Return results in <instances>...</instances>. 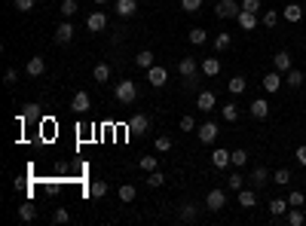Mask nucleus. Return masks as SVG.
I'll list each match as a JSON object with an SVG mask.
<instances>
[{"label": "nucleus", "instance_id": "2f4dec72", "mask_svg": "<svg viewBox=\"0 0 306 226\" xmlns=\"http://www.w3.org/2000/svg\"><path fill=\"white\" fill-rule=\"evenodd\" d=\"M18 217H21L25 223H31V220L37 217V208H34L31 202H25V205H18Z\"/></svg>", "mask_w": 306, "mask_h": 226}, {"label": "nucleus", "instance_id": "58836bf2", "mask_svg": "<svg viewBox=\"0 0 306 226\" xmlns=\"http://www.w3.org/2000/svg\"><path fill=\"white\" fill-rule=\"evenodd\" d=\"M279 24V12L276 9H267L264 12V28H276Z\"/></svg>", "mask_w": 306, "mask_h": 226}, {"label": "nucleus", "instance_id": "9b49d317", "mask_svg": "<svg viewBox=\"0 0 306 226\" xmlns=\"http://www.w3.org/2000/svg\"><path fill=\"white\" fill-rule=\"evenodd\" d=\"M282 89V73L279 70H270V73H264V92H279Z\"/></svg>", "mask_w": 306, "mask_h": 226}, {"label": "nucleus", "instance_id": "39448f33", "mask_svg": "<svg viewBox=\"0 0 306 226\" xmlns=\"http://www.w3.org/2000/svg\"><path fill=\"white\" fill-rule=\"evenodd\" d=\"M205 205H208V211H221V208L227 205V193H224L221 187H215V190L205 196Z\"/></svg>", "mask_w": 306, "mask_h": 226}, {"label": "nucleus", "instance_id": "9d476101", "mask_svg": "<svg viewBox=\"0 0 306 226\" xmlns=\"http://www.w3.org/2000/svg\"><path fill=\"white\" fill-rule=\"evenodd\" d=\"M236 21H239V28H242V31H254L261 18H257V12H248V9H242V12L236 15Z\"/></svg>", "mask_w": 306, "mask_h": 226}, {"label": "nucleus", "instance_id": "412c9836", "mask_svg": "<svg viewBox=\"0 0 306 226\" xmlns=\"http://www.w3.org/2000/svg\"><path fill=\"white\" fill-rule=\"evenodd\" d=\"M239 205H242V208H254V205H257V193L242 187V190H239Z\"/></svg>", "mask_w": 306, "mask_h": 226}, {"label": "nucleus", "instance_id": "a19ab883", "mask_svg": "<svg viewBox=\"0 0 306 226\" xmlns=\"http://www.w3.org/2000/svg\"><path fill=\"white\" fill-rule=\"evenodd\" d=\"M233 165H236V168L248 165V153H245V150H233Z\"/></svg>", "mask_w": 306, "mask_h": 226}, {"label": "nucleus", "instance_id": "49530a36", "mask_svg": "<svg viewBox=\"0 0 306 226\" xmlns=\"http://www.w3.org/2000/svg\"><path fill=\"white\" fill-rule=\"evenodd\" d=\"M181 6H184L187 12H199V9H202V0H181Z\"/></svg>", "mask_w": 306, "mask_h": 226}, {"label": "nucleus", "instance_id": "bb28decb", "mask_svg": "<svg viewBox=\"0 0 306 226\" xmlns=\"http://www.w3.org/2000/svg\"><path fill=\"white\" fill-rule=\"evenodd\" d=\"M116 196H120V202H126V205H129V202H135V196H138V190H135L132 184H123Z\"/></svg>", "mask_w": 306, "mask_h": 226}, {"label": "nucleus", "instance_id": "f8f14e48", "mask_svg": "<svg viewBox=\"0 0 306 226\" xmlns=\"http://www.w3.org/2000/svg\"><path fill=\"white\" fill-rule=\"evenodd\" d=\"M248 110H251L254 119H267V116H270V101H267V98H254Z\"/></svg>", "mask_w": 306, "mask_h": 226}, {"label": "nucleus", "instance_id": "8fccbe9b", "mask_svg": "<svg viewBox=\"0 0 306 226\" xmlns=\"http://www.w3.org/2000/svg\"><path fill=\"white\" fill-rule=\"evenodd\" d=\"M288 205H291V208H300V205H303V193H291V196H288Z\"/></svg>", "mask_w": 306, "mask_h": 226}, {"label": "nucleus", "instance_id": "cd10ccee", "mask_svg": "<svg viewBox=\"0 0 306 226\" xmlns=\"http://www.w3.org/2000/svg\"><path fill=\"white\" fill-rule=\"evenodd\" d=\"M205 40H208V31H205V28H190V43H193V46H202Z\"/></svg>", "mask_w": 306, "mask_h": 226}, {"label": "nucleus", "instance_id": "09e8293b", "mask_svg": "<svg viewBox=\"0 0 306 226\" xmlns=\"http://www.w3.org/2000/svg\"><path fill=\"white\" fill-rule=\"evenodd\" d=\"M181 220H196V208H193V205H184V208H181Z\"/></svg>", "mask_w": 306, "mask_h": 226}, {"label": "nucleus", "instance_id": "5fc2aeb1", "mask_svg": "<svg viewBox=\"0 0 306 226\" xmlns=\"http://www.w3.org/2000/svg\"><path fill=\"white\" fill-rule=\"evenodd\" d=\"M303 46H306V43H303Z\"/></svg>", "mask_w": 306, "mask_h": 226}, {"label": "nucleus", "instance_id": "7ed1b4c3", "mask_svg": "<svg viewBox=\"0 0 306 226\" xmlns=\"http://www.w3.org/2000/svg\"><path fill=\"white\" fill-rule=\"evenodd\" d=\"M147 83H150L153 89H159V86H166V83H169V70H166V67H159V64H153V67H147Z\"/></svg>", "mask_w": 306, "mask_h": 226}, {"label": "nucleus", "instance_id": "6ab92c4d", "mask_svg": "<svg viewBox=\"0 0 306 226\" xmlns=\"http://www.w3.org/2000/svg\"><path fill=\"white\" fill-rule=\"evenodd\" d=\"M70 107H74L77 113H86V110L92 107V101H89V95H86V92H77V95H74V101H70Z\"/></svg>", "mask_w": 306, "mask_h": 226}, {"label": "nucleus", "instance_id": "4468645a", "mask_svg": "<svg viewBox=\"0 0 306 226\" xmlns=\"http://www.w3.org/2000/svg\"><path fill=\"white\" fill-rule=\"evenodd\" d=\"M70 40H74V24H70V21H61V24L55 28V43L64 46V43H70Z\"/></svg>", "mask_w": 306, "mask_h": 226}, {"label": "nucleus", "instance_id": "b1692460", "mask_svg": "<svg viewBox=\"0 0 306 226\" xmlns=\"http://www.w3.org/2000/svg\"><path fill=\"white\" fill-rule=\"evenodd\" d=\"M34 119H40V107H37V104H25L18 122H34Z\"/></svg>", "mask_w": 306, "mask_h": 226}, {"label": "nucleus", "instance_id": "de8ad7c7", "mask_svg": "<svg viewBox=\"0 0 306 226\" xmlns=\"http://www.w3.org/2000/svg\"><path fill=\"white\" fill-rule=\"evenodd\" d=\"M181 129H184V132H196L199 125H196V119H193V116H184V119H181Z\"/></svg>", "mask_w": 306, "mask_h": 226}, {"label": "nucleus", "instance_id": "f257e3e1", "mask_svg": "<svg viewBox=\"0 0 306 226\" xmlns=\"http://www.w3.org/2000/svg\"><path fill=\"white\" fill-rule=\"evenodd\" d=\"M135 98H138L135 83H132V80H120V83H116V101H120V104H135Z\"/></svg>", "mask_w": 306, "mask_h": 226}, {"label": "nucleus", "instance_id": "37998d69", "mask_svg": "<svg viewBox=\"0 0 306 226\" xmlns=\"http://www.w3.org/2000/svg\"><path fill=\"white\" fill-rule=\"evenodd\" d=\"M74 12H77V0H64V3H61V15H64V18H70Z\"/></svg>", "mask_w": 306, "mask_h": 226}, {"label": "nucleus", "instance_id": "e433bc0d", "mask_svg": "<svg viewBox=\"0 0 306 226\" xmlns=\"http://www.w3.org/2000/svg\"><path fill=\"white\" fill-rule=\"evenodd\" d=\"M303 211H300V208H288V223L291 226H303Z\"/></svg>", "mask_w": 306, "mask_h": 226}, {"label": "nucleus", "instance_id": "a878e982", "mask_svg": "<svg viewBox=\"0 0 306 226\" xmlns=\"http://www.w3.org/2000/svg\"><path fill=\"white\" fill-rule=\"evenodd\" d=\"M221 116H224L227 122H239V107L230 101V104H224V107H221Z\"/></svg>", "mask_w": 306, "mask_h": 226}, {"label": "nucleus", "instance_id": "79ce46f5", "mask_svg": "<svg viewBox=\"0 0 306 226\" xmlns=\"http://www.w3.org/2000/svg\"><path fill=\"white\" fill-rule=\"evenodd\" d=\"M147 184H150V187H162V184H166V174H162V171L156 168V171H150V178H147Z\"/></svg>", "mask_w": 306, "mask_h": 226}, {"label": "nucleus", "instance_id": "c756f323", "mask_svg": "<svg viewBox=\"0 0 306 226\" xmlns=\"http://www.w3.org/2000/svg\"><path fill=\"white\" fill-rule=\"evenodd\" d=\"M227 89H230L233 95H242V92L248 89V83H245V77H233V80L227 83Z\"/></svg>", "mask_w": 306, "mask_h": 226}, {"label": "nucleus", "instance_id": "f704fd0d", "mask_svg": "<svg viewBox=\"0 0 306 226\" xmlns=\"http://www.w3.org/2000/svg\"><path fill=\"white\" fill-rule=\"evenodd\" d=\"M273 184H279V187H288V184H291V171H288V168H279V171L273 174Z\"/></svg>", "mask_w": 306, "mask_h": 226}, {"label": "nucleus", "instance_id": "c03bdc74", "mask_svg": "<svg viewBox=\"0 0 306 226\" xmlns=\"http://www.w3.org/2000/svg\"><path fill=\"white\" fill-rule=\"evenodd\" d=\"M34 3H37V0H12V6H15L18 12H31V9H34Z\"/></svg>", "mask_w": 306, "mask_h": 226}, {"label": "nucleus", "instance_id": "6e6552de", "mask_svg": "<svg viewBox=\"0 0 306 226\" xmlns=\"http://www.w3.org/2000/svg\"><path fill=\"white\" fill-rule=\"evenodd\" d=\"M126 129H129L132 135H144V132L150 129V119H147L144 113H135V116L129 119V125H126Z\"/></svg>", "mask_w": 306, "mask_h": 226}, {"label": "nucleus", "instance_id": "c9c22d12", "mask_svg": "<svg viewBox=\"0 0 306 226\" xmlns=\"http://www.w3.org/2000/svg\"><path fill=\"white\" fill-rule=\"evenodd\" d=\"M242 187H245V178H242V174H239V171H236V174H230V178H227V190H236V193H239V190H242Z\"/></svg>", "mask_w": 306, "mask_h": 226}, {"label": "nucleus", "instance_id": "1a4fd4ad", "mask_svg": "<svg viewBox=\"0 0 306 226\" xmlns=\"http://www.w3.org/2000/svg\"><path fill=\"white\" fill-rule=\"evenodd\" d=\"M211 165H215V168H227V165H233V153L224 150V147H215V153H211Z\"/></svg>", "mask_w": 306, "mask_h": 226}, {"label": "nucleus", "instance_id": "4c0bfd02", "mask_svg": "<svg viewBox=\"0 0 306 226\" xmlns=\"http://www.w3.org/2000/svg\"><path fill=\"white\" fill-rule=\"evenodd\" d=\"M153 147H156L159 153H169V150H172V138H169V135H159V138L153 141Z\"/></svg>", "mask_w": 306, "mask_h": 226}, {"label": "nucleus", "instance_id": "7c9ffc66", "mask_svg": "<svg viewBox=\"0 0 306 226\" xmlns=\"http://www.w3.org/2000/svg\"><path fill=\"white\" fill-rule=\"evenodd\" d=\"M89 196H92V199L107 196V184H104V181H92V184H89Z\"/></svg>", "mask_w": 306, "mask_h": 226}, {"label": "nucleus", "instance_id": "5701e85b", "mask_svg": "<svg viewBox=\"0 0 306 226\" xmlns=\"http://www.w3.org/2000/svg\"><path fill=\"white\" fill-rule=\"evenodd\" d=\"M202 73L205 77H218L221 73V61L218 58H202Z\"/></svg>", "mask_w": 306, "mask_h": 226}, {"label": "nucleus", "instance_id": "ddd939ff", "mask_svg": "<svg viewBox=\"0 0 306 226\" xmlns=\"http://www.w3.org/2000/svg\"><path fill=\"white\" fill-rule=\"evenodd\" d=\"M267 181H270V171H267L264 165H257V168L251 171V178H248V184H251L254 190H264V187H267Z\"/></svg>", "mask_w": 306, "mask_h": 226}, {"label": "nucleus", "instance_id": "dca6fc26", "mask_svg": "<svg viewBox=\"0 0 306 226\" xmlns=\"http://www.w3.org/2000/svg\"><path fill=\"white\" fill-rule=\"evenodd\" d=\"M28 73H31V77H43V73H46V58H43V55H34V58L28 61Z\"/></svg>", "mask_w": 306, "mask_h": 226}, {"label": "nucleus", "instance_id": "0eeeda50", "mask_svg": "<svg viewBox=\"0 0 306 226\" xmlns=\"http://www.w3.org/2000/svg\"><path fill=\"white\" fill-rule=\"evenodd\" d=\"M196 107H199L202 113H211V110L218 107V95H215V92H199V98H196Z\"/></svg>", "mask_w": 306, "mask_h": 226}, {"label": "nucleus", "instance_id": "20e7f679", "mask_svg": "<svg viewBox=\"0 0 306 226\" xmlns=\"http://www.w3.org/2000/svg\"><path fill=\"white\" fill-rule=\"evenodd\" d=\"M196 135H199L202 144H215V138L221 135V129H218V122H202V125L196 129Z\"/></svg>", "mask_w": 306, "mask_h": 226}, {"label": "nucleus", "instance_id": "f3484780", "mask_svg": "<svg viewBox=\"0 0 306 226\" xmlns=\"http://www.w3.org/2000/svg\"><path fill=\"white\" fill-rule=\"evenodd\" d=\"M178 73L187 77V80H193L196 77V58H181L178 61Z\"/></svg>", "mask_w": 306, "mask_h": 226}, {"label": "nucleus", "instance_id": "ea45409f", "mask_svg": "<svg viewBox=\"0 0 306 226\" xmlns=\"http://www.w3.org/2000/svg\"><path fill=\"white\" fill-rule=\"evenodd\" d=\"M230 43H233V40H230V34H218V37H215V49H218V52L230 49Z\"/></svg>", "mask_w": 306, "mask_h": 226}, {"label": "nucleus", "instance_id": "3c124183", "mask_svg": "<svg viewBox=\"0 0 306 226\" xmlns=\"http://www.w3.org/2000/svg\"><path fill=\"white\" fill-rule=\"evenodd\" d=\"M242 9H248V12H261V0H242Z\"/></svg>", "mask_w": 306, "mask_h": 226}, {"label": "nucleus", "instance_id": "603ef678", "mask_svg": "<svg viewBox=\"0 0 306 226\" xmlns=\"http://www.w3.org/2000/svg\"><path fill=\"white\" fill-rule=\"evenodd\" d=\"M294 156H297V162L306 168V144H303V147H297V153H294Z\"/></svg>", "mask_w": 306, "mask_h": 226}, {"label": "nucleus", "instance_id": "c85d7f7f", "mask_svg": "<svg viewBox=\"0 0 306 226\" xmlns=\"http://www.w3.org/2000/svg\"><path fill=\"white\" fill-rule=\"evenodd\" d=\"M285 83H288V86H291V89H300V86H303V73H300V70H294V67H291V70H288V73H285Z\"/></svg>", "mask_w": 306, "mask_h": 226}, {"label": "nucleus", "instance_id": "2eb2a0df", "mask_svg": "<svg viewBox=\"0 0 306 226\" xmlns=\"http://www.w3.org/2000/svg\"><path fill=\"white\" fill-rule=\"evenodd\" d=\"M86 28H89V31H104V28H107V15H104V12H89Z\"/></svg>", "mask_w": 306, "mask_h": 226}, {"label": "nucleus", "instance_id": "4be33fe9", "mask_svg": "<svg viewBox=\"0 0 306 226\" xmlns=\"http://www.w3.org/2000/svg\"><path fill=\"white\" fill-rule=\"evenodd\" d=\"M135 64H138L141 70H147V67H153V52H150V49H141V52L135 55Z\"/></svg>", "mask_w": 306, "mask_h": 226}, {"label": "nucleus", "instance_id": "a211bd4d", "mask_svg": "<svg viewBox=\"0 0 306 226\" xmlns=\"http://www.w3.org/2000/svg\"><path fill=\"white\" fill-rule=\"evenodd\" d=\"M135 9H138V0H116V15L132 18V15H135Z\"/></svg>", "mask_w": 306, "mask_h": 226}, {"label": "nucleus", "instance_id": "473e14b6", "mask_svg": "<svg viewBox=\"0 0 306 226\" xmlns=\"http://www.w3.org/2000/svg\"><path fill=\"white\" fill-rule=\"evenodd\" d=\"M92 77H95V83H107V80H110V67H107V64H98V67L92 70Z\"/></svg>", "mask_w": 306, "mask_h": 226}, {"label": "nucleus", "instance_id": "423d86ee", "mask_svg": "<svg viewBox=\"0 0 306 226\" xmlns=\"http://www.w3.org/2000/svg\"><path fill=\"white\" fill-rule=\"evenodd\" d=\"M291 64H294L291 52H285V49H282V52H276V55H273V67H276L279 73H288V70H291Z\"/></svg>", "mask_w": 306, "mask_h": 226}, {"label": "nucleus", "instance_id": "aec40b11", "mask_svg": "<svg viewBox=\"0 0 306 226\" xmlns=\"http://www.w3.org/2000/svg\"><path fill=\"white\" fill-rule=\"evenodd\" d=\"M282 15H285L288 21H300V18H303V6H300V3H288V6L282 9Z\"/></svg>", "mask_w": 306, "mask_h": 226}, {"label": "nucleus", "instance_id": "a18cd8bd", "mask_svg": "<svg viewBox=\"0 0 306 226\" xmlns=\"http://www.w3.org/2000/svg\"><path fill=\"white\" fill-rule=\"evenodd\" d=\"M52 220H55V223H67V220H70V214H67V208H55V214H52Z\"/></svg>", "mask_w": 306, "mask_h": 226}, {"label": "nucleus", "instance_id": "72a5a7b5", "mask_svg": "<svg viewBox=\"0 0 306 226\" xmlns=\"http://www.w3.org/2000/svg\"><path fill=\"white\" fill-rule=\"evenodd\" d=\"M156 168H159V159H156V156H141V171L150 174V171H156Z\"/></svg>", "mask_w": 306, "mask_h": 226}, {"label": "nucleus", "instance_id": "864d4df0", "mask_svg": "<svg viewBox=\"0 0 306 226\" xmlns=\"http://www.w3.org/2000/svg\"><path fill=\"white\" fill-rule=\"evenodd\" d=\"M92 3H98V6H104V3H107V0H92Z\"/></svg>", "mask_w": 306, "mask_h": 226}, {"label": "nucleus", "instance_id": "f03ea898", "mask_svg": "<svg viewBox=\"0 0 306 226\" xmlns=\"http://www.w3.org/2000/svg\"><path fill=\"white\" fill-rule=\"evenodd\" d=\"M239 12H242V6H239L236 0H221V3L215 6V15H218V18H236Z\"/></svg>", "mask_w": 306, "mask_h": 226}, {"label": "nucleus", "instance_id": "393cba45", "mask_svg": "<svg viewBox=\"0 0 306 226\" xmlns=\"http://www.w3.org/2000/svg\"><path fill=\"white\" fill-rule=\"evenodd\" d=\"M288 208H291V205H288V199H273V202H270V214H273V217L288 214Z\"/></svg>", "mask_w": 306, "mask_h": 226}]
</instances>
